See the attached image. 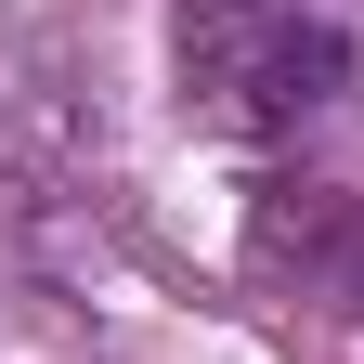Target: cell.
<instances>
[{"label": "cell", "mask_w": 364, "mask_h": 364, "mask_svg": "<svg viewBox=\"0 0 364 364\" xmlns=\"http://www.w3.org/2000/svg\"><path fill=\"white\" fill-rule=\"evenodd\" d=\"M169 65L208 130H299L351 91V39L312 0H169Z\"/></svg>", "instance_id": "cell-1"}, {"label": "cell", "mask_w": 364, "mask_h": 364, "mask_svg": "<svg viewBox=\"0 0 364 364\" xmlns=\"http://www.w3.org/2000/svg\"><path fill=\"white\" fill-rule=\"evenodd\" d=\"M338 235H351V208H338V196H312V208L273 196V208H260V260H287V247H299V260H326Z\"/></svg>", "instance_id": "cell-2"}]
</instances>
